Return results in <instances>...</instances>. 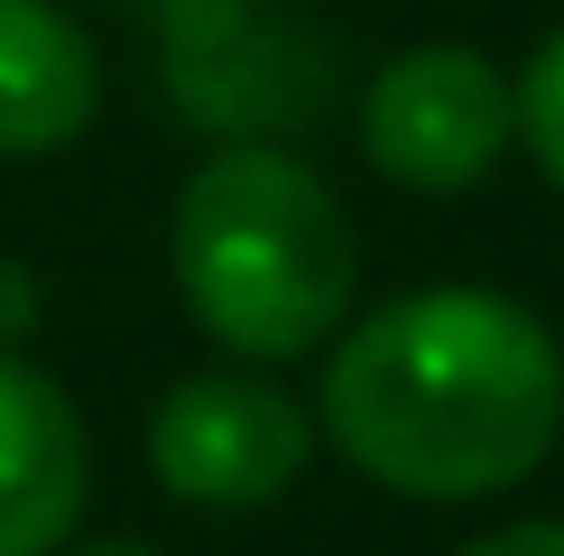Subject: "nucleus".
I'll return each mask as SVG.
<instances>
[{"mask_svg": "<svg viewBox=\"0 0 564 556\" xmlns=\"http://www.w3.org/2000/svg\"><path fill=\"white\" fill-rule=\"evenodd\" d=\"M315 436L426 510L519 492L564 436V343L509 288H398L324 343Z\"/></svg>", "mask_w": 564, "mask_h": 556, "instance_id": "f257e3e1", "label": "nucleus"}, {"mask_svg": "<svg viewBox=\"0 0 564 556\" xmlns=\"http://www.w3.org/2000/svg\"><path fill=\"white\" fill-rule=\"evenodd\" d=\"M167 278L176 307L223 343L231 362H315L361 297V242L343 195L305 158L241 139L195 158L167 204Z\"/></svg>", "mask_w": 564, "mask_h": 556, "instance_id": "f03ea898", "label": "nucleus"}, {"mask_svg": "<svg viewBox=\"0 0 564 556\" xmlns=\"http://www.w3.org/2000/svg\"><path fill=\"white\" fill-rule=\"evenodd\" d=\"M315 408L260 362H214L167 381L149 408V473L185 510H269L315 463Z\"/></svg>", "mask_w": 564, "mask_h": 556, "instance_id": "7ed1b4c3", "label": "nucleus"}, {"mask_svg": "<svg viewBox=\"0 0 564 556\" xmlns=\"http://www.w3.org/2000/svg\"><path fill=\"white\" fill-rule=\"evenodd\" d=\"M361 158L408 195H473V185L509 158V75L481 46L426 38L370 65L361 84Z\"/></svg>", "mask_w": 564, "mask_h": 556, "instance_id": "20e7f679", "label": "nucleus"}, {"mask_svg": "<svg viewBox=\"0 0 564 556\" xmlns=\"http://www.w3.org/2000/svg\"><path fill=\"white\" fill-rule=\"evenodd\" d=\"M93 501V427L37 353L0 343V556H56Z\"/></svg>", "mask_w": 564, "mask_h": 556, "instance_id": "39448f33", "label": "nucleus"}, {"mask_svg": "<svg viewBox=\"0 0 564 556\" xmlns=\"http://www.w3.org/2000/svg\"><path fill=\"white\" fill-rule=\"evenodd\" d=\"M102 46L56 0H0V158H56L102 121Z\"/></svg>", "mask_w": 564, "mask_h": 556, "instance_id": "423d86ee", "label": "nucleus"}, {"mask_svg": "<svg viewBox=\"0 0 564 556\" xmlns=\"http://www.w3.org/2000/svg\"><path fill=\"white\" fill-rule=\"evenodd\" d=\"M509 139L536 158V177L564 195V29L536 38V56L509 75Z\"/></svg>", "mask_w": 564, "mask_h": 556, "instance_id": "0eeeda50", "label": "nucleus"}, {"mask_svg": "<svg viewBox=\"0 0 564 556\" xmlns=\"http://www.w3.org/2000/svg\"><path fill=\"white\" fill-rule=\"evenodd\" d=\"M37 316H46V278H37L29 260H0V343H10V353H29Z\"/></svg>", "mask_w": 564, "mask_h": 556, "instance_id": "6e6552de", "label": "nucleus"}, {"mask_svg": "<svg viewBox=\"0 0 564 556\" xmlns=\"http://www.w3.org/2000/svg\"><path fill=\"white\" fill-rule=\"evenodd\" d=\"M454 556H564V520H509V528H481V538H463Z\"/></svg>", "mask_w": 564, "mask_h": 556, "instance_id": "1a4fd4ad", "label": "nucleus"}, {"mask_svg": "<svg viewBox=\"0 0 564 556\" xmlns=\"http://www.w3.org/2000/svg\"><path fill=\"white\" fill-rule=\"evenodd\" d=\"M56 556H167V547H149V538H65Z\"/></svg>", "mask_w": 564, "mask_h": 556, "instance_id": "9d476101", "label": "nucleus"}]
</instances>
